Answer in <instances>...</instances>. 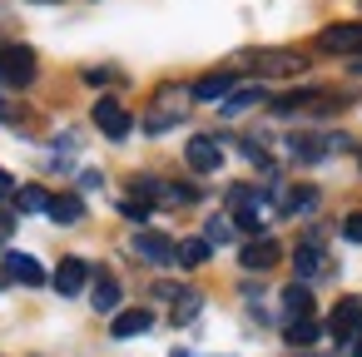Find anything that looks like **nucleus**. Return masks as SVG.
Masks as SVG:
<instances>
[{
    "instance_id": "nucleus-1",
    "label": "nucleus",
    "mask_w": 362,
    "mask_h": 357,
    "mask_svg": "<svg viewBox=\"0 0 362 357\" xmlns=\"http://www.w3.org/2000/svg\"><path fill=\"white\" fill-rule=\"evenodd\" d=\"M0 80L16 85V90H25V85L35 80V50H25V45H6V50H0Z\"/></svg>"
},
{
    "instance_id": "nucleus-2",
    "label": "nucleus",
    "mask_w": 362,
    "mask_h": 357,
    "mask_svg": "<svg viewBox=\"0 0 362 357\" xmlns=\"http://www.w3.org/2000/svg\"><path fill=\"white\" fill-rule=\"evenodd\" d=\"M95 124L105 139H129V129H134V119L119 100H95Z\"/></svg>"
},
{
    "instance_id": "nucleus-3",
    "label": "nucleus",
    "mask_w": 362,
    "mask_h": 357,
    "mask_svg": "<svg viewBox=\"0 0 362 357\" xmlns=\"http://www.w3.org/2000/svg\"><path fill=\"white\" fill-rule=\"evenodd\" d=\"M342 144H347L342 134H293V139H288V154L303 159V164H313V159H322V154H332V149H342Z\"/></svg>"
},
{
    "instance_id": "nucleus-4",
    "label": "nucleus",
    "mask_w": 362,
    "mask_h": 357,
    "mask_svg": "<svg viewBox=\"0 0 362 357\" xmlns=\"http://www.w3.org/2000/svg\"><path fill=\"white\" fill-rule=\"evenodd\" d=\"M327 332H332L337 342H352V337L362 332V298H342V303L332 308V317H327Z\"/></svg>"
},
{
    "instance_id": "nucleus-5",
    "label": "nucleus",
    "mask_w": 362,
    "mask_h": 357,
    "mask_svg": "<svg viewBox=\"0 0 362 357\" xmlns=\"http://www.w3.org/2000/svg\"><path fill=\"white\" fill-rule=\"evenodd\" d=\"M317 50H327V55H362V25L357 21L352 25H327L317 35Z\"/></svg>"
},
{
    "instance_id": "nucleus-6",
    "label": "nucleus",
    "mask_w": 362,
    "mask_h": 357,
    "mask_svg": "<svg viewBox=\"0 0 362 357\" xmlns=\"http://www.w3.org/2000/svg\"><path fill=\"white\" fill-rule=\"evenodd\" d=\"M85 283H90V263H85V258H60V268H55V293H60V298H75V293H85Z\"/></svg>"
},
{
    "instance_id": "nucleus-7",
    "label": "nucleus",
    "mask_w": 362,
    "mask_h": 357,
    "mask_svg": "<svg viewBox=\"0 0 362 357\" xmlns=\"http://www.w3.org/2000/svg\"><path fill=\"white\" fill-rule=\"evenodd\" d=\"M184 159H189V169H199V174H214V169L223 164V149H218L209 134H199V139H189Z\"/></svg>"
},
{
    "instance_id": "nucleus-8",
    "label": "nucleus",
    "mask_w": 362,
    "mask_h": 357,
    "mask_svg": "<svg viewBox=\"0 0 362 357\" xmlns=\"http://www.w3.org/2000/svg\"><path fill=\"white\" fill-rule=\"evenodd\" d=\"M283 258V248L273 243V238H253V243H243V253H238V263L248 268V273H263V268H273Z\"/></svg>"
},
{
    "instance_id": "nucleus-9",
    "label": "nucleus",
    "mask_w": 362,
    "mask_h": 357,
    "mask_svg": "<svg viewBox=\"0 0 362 357\" xmlns=\"http://www.w3.org/2000/svg\"><path fill=\"white\" fill-rule=\"evenodd\" d=\"M134 253H139L144 263L164 268V263H174V238H164V233H139V238H134Z\"/></svg>"
},
{
    "instance_id": "nucleus-10",
    "label": "nucleus",
    "mask_w": 362,
    "mask_h": 357,
    "mask_svg": "<svg viewBox=\"0 0 362 357\" xmlns=\"http://www.w3.org/2000/svg\"><path fill=\"white\" fill-rule=\"evenodd\" d=\"M179 115H184V105H179V95H174V90H159V105H154V115L144 119V129H149V134H159V129H169V124H179Z\"/></svg>"
},
{
    "instance_id": "nucleus-11",
    "label": "nucleus",
    "mask_w": 362,
    "mask_h": 357,
    "mask_svg": "<svg viewBox=\"0 0 362 357\" xmlns=\"http://www.w3.org/2000/svg\"><path fill=\"white\" fill-rule=\"evenodd\" d=\"M149 327H154V312H149V308H124V312H115V322H110L115 337H139V332H149Z\"/></svg>"
},
{
    "instance_id": "nucleus-12",
    "label": "nucleus",
    "mask_w": 362,
    "mask_h": 357,
    "mask_svg": "<svg viewBox=\"0 0 362 357\" xmlns=\"http://www.w3.org/2000/svg\"><path fill=\"white\" fill-rule=\"evenodd\" d=\"M303 65H308V60H303V55H293V50H273V55H258V60H253V70H258V75H298Z\"/></svg>"
},
{
    "instance_id": "nucleus-13",
    "label": "nucleus",
    "mask_w": 362,
    "mask_h": 357,
    "mask_svg": "<svg viewBox=\"0 0 362 357\" xmlns=\"http://www.w3.org/2000/svg\"><path fill=\"white\" fill-rule=\"evenodd\" d=\"M6 273L16 278V283H25V288H35V283H45V268L30 258V253H6Z\"/></svg>"
},
{
    "instance_id": "nucleus-14",
    "label": "nucleus",
    "mask_w": 362,
    "mask_h": 357,
    "mask_svg": "<svg viewBox=\"0 0 362 357\" xmlns=\"http://www.w3.org/2000/svg\"><path fill=\"white\" fill-rule=\"evenodd\" d=\"M283 317H288V322H298V317H313V293H308L303 283L283 288Z\"/></svg>"
},
{
    "instance_id": "nucleus-15",
    "label": "nucleus",
    "mask_w": 362,
    "mask_h": 357,
    "mask_svg": "<svg viewBox=\"0 0 362 357\" xmlns=\"http://www.w3.org/2000/svg\"><path fill=\"white\" fill-rule=\"evenodd\" d=\"M209 253H214V243H209V238H184V243H174V263H184V268L209 263Z\"/></svg>"
},
{
    "instance_id": "nucleus-16",
    "label": "nucleus",
    "mask_w": 362,
    "mask_h": 357,
    "mask_svg": "<svg viewBox=\"0 0 362 357\" xmlns=\"http://www.w3.org/2000/svg\"><path fill=\"white\" fill-rule=\"evenodd\" d=\"M45 213H50V218H55V223H80V218H85V204H80V199H75V194H55V199H50V209H45Z\"/></svg>"
},
{
    "instance_id": "nucleus-17",
    "label": "nucleus",
    "mask_w": 362,
    "mask_h": 357,
    "mask_svg": "<svg viewBox=\"0 0 362 357\" xmlns=\"http://www.w3.org/2000/svg\"><path fill=\"white\" fill-rule=\"evenodd\" d=\"M228 90H233V75H204V80L194 85V100H209V105H218Z\"/></svg>"
},
{
    "instance_id": "nucleus-18",
    "label": "nucleus",
    "mask_w": 362,
    "mask_h": 357,
    "mask_svg": "<svg viewBox=\"0 0 362 357\" xmlns=\"http://www.w3.org/2000/svg\"><path fill=\"white\" fill-rule=\"evenodd\" d=\"M293 268H298L303 278H313V273L322 268V248H317V238H308V243H298V253H293Z\"/></svg>"
},
{
    "instance_id": "nucleus-19",
    "label": "nucleus",
    "mask_w": 362,
    "mask_h": 357,
    "mask_svg": "<svg viewBox=\"0 0 362 357\" xmlns=\"http://www.w3.org/2000/svg\"><path fill=\"white\" fill-rule=\"evenodd\" d=\"M90 303H95L100 312H115V308H119V283H115L110 273H100V278H95V298H90Z\"/></svg>"
},
{
    "instance_id": "nucleus-20",
    "label": "nucleus",
    "mask_w": 362,
    "mask_h": 357,
    "mask_svg": "<svg viewBox=\"0 0 362 357\" xmlns=\"http://www.w3.org/2000/svg\"><path fill=\"white\" fill-rule=\"evenodd\" d=\"M258 100H268V95H263V85H248V90H228V95H223V115H238V110H248V105H258Z\"/></svg>"
},
{
    "instance_id": "nucleus-21",
    "label": "nucleus",
    "mask_w": 362,
    "mask_h": 357,
    "mask_svg": "<svg viewBox=\"0 0 362 357\" xmlns=\"http://www.w3.org/2000/svg\"><path fill=\"white\" fill-rule=\"evenodd\" d=\"M288 342H293V347H313V342H317V322H313V317L288 322Z\"/></svg>"
},
{
    "instance_id": "nucleus-22",
    "label": "nucleus",
    "mask_w": 362,
    "mask_h": 357,
    "mask_svg": "<svg viewBox=\"0 0 362 357\" xmlns=\"http://www.w3.org/2000/svg\"><path fill=\"white\" fill-rule=\"evenodd\" d=\"M16 204H21L25 213H45V209H50V194H45V189H21Z\"/></svg>"
},
{
    "instance_id": "nucleus-23",
    "label": "nucleus",
    "mask_w": 362,
    "mask_h": 357,
    "mask_svg": "<svg viewBox=\"0 0 362 357\" xmlns=\"http://www.w3.org/2000/svg\"><path fill=\"white\" fill-rule=\"evenodd\" d=\"M313 204H317L313 189H293V194H283V213H303V209H313Z\"/></svg>"
},
{
    "instance_id": "nucleus-24",
    "label": "nucleus",
    "mask_w": 362,
    "mask_h": 357,
    "mask_svg": "<svg viewBox=\"0 0 362 357\" xmlns=\"http://www.w3.org/2000/svg\"><path fill=\"white\" fill-rule=\"evenodd\" d=\"M179 298H184V303H174V317H179V322H189V317L199 312V293H179Z\"/></svg>"
},
{
    "instance_id": "nucleus-25",
    "label": "nucleus",
    "mask_w": 362,
    "mask_h": 357,
    "mask_svg": "<svg viewBox=\"0 0 362 357\" xmlns=\"http://www.w3.org/2000/svg\"><path fill=\"white\" fill-rule=\"evenodd\" d=\"M342 238H347V243H362V209L342 218Z\"/></svg>"
},
{
    "instance_id": "nucleus-26",
    "label": "nucleus",
    "mask_w": 362,
    "mask_h": 357,
    "mask_svg": "<svg viewBox=\"0 0 362 357\" xmlns=\"http://www.w3.org/2000/svg\"><path fill=\"white\" fill-rule=\"evenodd\" d=\"M119 209H124V218H134V223L149 218V204H139V199H129V204H119Z\"/></svg>"
},
{
    "instance_id": "nucleus-27",
    "label": "nucleus",
    "mask_w": 362,
    "mask_h": 357,
    "mask_svg": "<svg viewBox=\"0 0 362 357\" xmlns=\"http://www.w3.org/2000/svg\"><path fill=\"white\" fill-rule=\"evenodd\" d=\"M223 238H228V223L214 218V223H209V243H223Z\"/></svg>"
},
{
    "instance_id": "nucleus-28",
    "label": "nucleus",
    "mask_w": 362,
    "mask_h": 357,
    "mask_svg": "<svg viewBox=\"0 0 362 357\" xmlns=\"http://www.w3.org/2000/svg\"><path fill=\"white\" fill-rule=\"evenodd\" d=\"M11 233H16V218H11V213H0V248L11 243Z\"/></svg>"
},
{
    "instance_id": "nucleus-29",
    "label": "nucleus",
    "mask_w": 362,
    "mask_h": 357,
    "mask_svg": "<svg viewBox=\"0 0 362 357\" xmlns=\"http://www.w3.org/2000/svg\"><path fill=\"white\" fill-rule=\"evenodd\" d=\"M11 194H16V179H11L6 169H0V199H11Z\"/></svg>"
},
{
    "instance_id": "nucleus-30",
    "label": "nucleus",
    "mask_w": 362,
    "mask_h": 357,
    "mask_svg": "<svg viewBox=\"0 0 362 357\" xmlns=\"http://www.w3.org/2000/svg\"><path fill=\"white\" fill-rule=\"evenodd\" d=\"M352 342H357V357H362V332H357V337H352Z\"/></svg>"
},
{
    "instance_id": "nucleus-31",
    "label": "nucleus",
    "mask_w": 362,
    "mask_h": 357,
    "mask_svg": "<svg viewBox=\"0 0 362 357\" xmlns=\"http://www.w3.org/2000/svg\"><path fill=\"white\" fill-rule=\"evenodd\" d=\"M357 164H362V154H357Z\"/></svg>"
}]
</instances>
